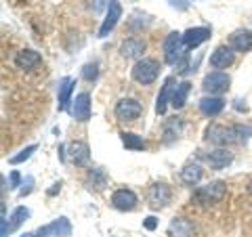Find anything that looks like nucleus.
Segmentation results:
<instances>
[{
	"label": "nucleus",
	"instance_id": "nucleus-1",
	"mask_svg": "<svg viewBox=\"0 0 252 237\" xmlns=\"http://www.w3.org/2000/svg\"><path fill=\"white\" fill-rule=\"evenodd\" d=\"M225 195H227V185L223 180H212V183L195 189L191 193V202L198 204V206H212V204H219Z\"/></svg>",
	"mask_w": 252,
	"mask_h": 237
},
{
	"label": "nucleus",
	"instance_id": "nucleus-2",
	"mask_svg": "<svg viewBox=\"0 0 252 237\" xmlns=\"http://www.w3.org/2000/svg\"><path fill=\"white\" fill-rule=\"evenodd\" d=\"M158 76H160V63L156 59H139L132 67V80L143 86L154 84Z\"/></svg>",
	"mask_w": 252,
	"mask_h": 237
},
{
	"label": "nucleus",
	"instance_id": "nucleus-3",
	"mask_svg": "<svg viewBox=\"0 0 252 237\" xmlns=\"http://www.w3.org/2000/svg\"><path fill=\"white\" fill-rule=\"evenodd\" d=\"M183 34H179V31H170L166 36V40L162 44V51H164V61L168 63V65H179L181 59L185 57V49H183Z\"/></svg>",
	"mask_w": 252,
	"mask_h": 237
},
{
	"label": "nucleus",
	"instance_id": "nucleus-4",
	"mask_svg": "<svg viewBox=\"0 0 252 237\" xmlns=\"http://www.w3.org/2000/svg\"><path fill=\"white\" fill-rule=\"evenodd\" d=\"M206 141H210V143H215L219 147H227V145L238 143L235 124L233 126H219V124L208 126V128H206Z\"/></svg>",
	"mask_w": 252,
	"mask_h": 237
},
{
	"label": "nucleus",
	"instance_id": "nucleus-5",
	"mask_svg": "<svg viewBox=\"0 0 252 237\" xmlns=\"http://www.w3.org/2000/svg\"><path fill=\"white\" fill-rule=\"evenodd\" d=\"M229 84H231V78L227 76L225 72H210L206 78H204V82H202V89L206 94H210V97H219L220 92H225L227 89H229Z\"/></svg>",
	"mask_w": 252,
	"mask_h": 237
},
{
	"label": "nucleus",
	"instance_id": "nucleus-6",
	"mask_svg": "<svg viewBox=\"0 0 252 237\" xmlns=\"http://www.w3.org/2000/svg\"><path fill=\"white\" fill-rule=\"evenodd\" d=\"M114 114L120 122H135L137 118L143 114V107H141V103L137 99H120L116 103Z\"/></svg>",
	"mask_w": 252,
	"mask_h": 237
},
{
	"label": "nucleus",
	"instance_id": "nucleus-7",
	"mask_svg": "<svg viewBox=\"0 0 252 237\" xmlns=\"http://www.w3.org/2000/svg\"><path fill=\"white\" fill-rule=\"evenodd\" d=\"M69 235H72V223L65 216H61L34 231V237H69Z\"/></svg>",
	"mask_w": 252,
	"mask_h": 237
},
{
	"label": "nucleus",
	"instance_id": "nucleus-8",
	"mask_svg": "<svg viewBox=\"0 0 252 237\" xmlns=\"http://www.w3.org/2000/svg\"><path fill=\"white\" fill-rule=\"evenodd\" d=\"M170 200H172V191H170V187L166 183H154L152 187H149L147 202H149V206H152L154 210L166 208L170 204Z\"/></svg>",
	"mask_w": 252,
	"mask_h": 237
},
{
	"label": "nucleus",
	"instance_id": "nucleus-9",
	"mask_svg": "<svg viewBox=\"0 0 252 237\" xmlns=\"http://www.w3.org/2000/svg\"><path fill=\"white\" fill-rule=\"evenodd\" d=\"M120 17H122V4L118 2V0H109L107 15H105V19H103V23H101V28H99V38H105L109 31L118 26Z\"/></svg>",
	"mask_w": 252,
	"mask_h": 237
},
{
	"label": "nucleus",
	"instance_id": "nucleus-10",
	"mask_svg": "<svg viewBox=\"0 0 252 237\" xmlns=\"http://www.w3.org/2000/svg\"><path fill=\"white\" fill-rule=\"evenodd\" d=\"M137 204H139V197L135 195V191H130V189H118L112 195V206L120 212L135 210Z\"/></svg>",
	"mask_w": 252,
	"mask_h": 237
},
{
	"label": "nucleus",
	"instance_id": "nucleus-11",
	"mask_svg": "<svg viewBox=\"0 0 252 237\" xmlns=\"http://www.w3.org/2000/svg\"><path fill=\"white\" fill-rule=\"evenodd\" d=\"M177 78L175 76H168L166 80H164L162 89H160V94H158V101H156V112L158 114H166V105L172 101V94H175V89H177Z\"/></svg>",
	"mask_w": 252,
	"mask_h": 237
},
{
	"label": "nucleus",
	"instance_id": "nucleus-12",
	"mask_svg": "<svg viewBox=\"0 0 252 237\" xmlns=\"http://www.w3.org/2000/svg\"><path fill=\"white\" fill-rule=\"evenodd\" d=\"M72 116L78 122H89L91 120V94L89 92H80L76 94V99L72 101Z\"/></svg>",
	"mask_w": 252,
	"mask_h": 237
},
{
	"label": "nucleus",
	"instance_id": "nucleus-13",
	"mask_svg": "<svg viewBox=\"0 0 252 237\" xmlns=\"http://www.w3.org/2000/svg\"><path fill=\"white\" fill-rule=\"evenodd\" d=\"M40 63H42L40 53H36L32 49H23L15 55V65L19 69H23V72H32V69H36Z\"/></svg>",
	"mask_w": 252,
	"mask_h": 237
},
{
	"label": "nucleus",
	"instance_id": "nucleus-14",
	"mask_svg": "<svg viewBox=\"0 0 252 237\" xmlns=\"http://www.w3.org/2000/svg\"><path fill=\"white\" fill-rule=\"evenodd\" d=\"M204 160H206V164L210 166L212 170H223V168H227V166L233 162V153L229 151V149L219 147V149H215V151H210V153L204 155Z\"/></svg>",
	"mask_w": 252,
	"mask_h": 237
},
{
	"label": "nucleus",
	"instance_id": "nucleus-15",
	"mask_svg": "<svg viewBox=\"0 0 252 237\" xmlns=\"http://www.w3.org/2000/svg\"><path fill=\"white\" fill-rule=\"evenodd\" d=\"M195 235V227L189 218L183 216H175L168 225V237H193Z\"/></svg>",
	"mask_w": 252,
	"mask_h": 237
},
{
	"label": "nucleus",
	"instance_id": "nucleus-16",
	"mask_svg": "<svg viewBox=\"0 0 252 237\" xmlns=\"http://www.w3.org/2000/svg\"><path fill=\"white\" fill-rule=\"evenodd\" d=\"M235 61V55H233V49L231 46H219V49L210 55V65L215 69H225L233 65Z\"/></svg>",
	"mask_w": 252,
	"mask_h": 237
},
{
	"label": "nucleus",
	"instance_id": "nucleus-17",
	"mask_svg": "<svg viewBox=\"0 0 252 237\" xmlns=\"http://www.w3.org/2000/svg\"><path fill=\"white\" fill-rule=\"evenodd\" d=\"M147 44L143 38H128V40H124L122 46H120V53L124 59H139L141 55L145 53Z\"/></svg>",
	"mask_w": 252,
	"mask_h": 237
},
{
	"label": "nucleus",
	"instance_id": "nucleus-18",
	"mask_svg": "<svg viewBox=\"0 0 252 237\" xmlns=\"http://www.w3.org/2000/svg\"><path fill=\"white\" fill-rule=\"evenodd\" d=\"M210 38V28H189L183 34V44L185 49H195L202 42H206Z\"/></svg>",
	"mask_w": 252,
	"mask_h": 237
},
{
	"label": "nucleus",
	"instance_id": "nucleus-19",
	"mask_svg": "<svg viewBox=\"0 0 252 237\" xmlns=\"http://www.w3.org/2000/svg\"><path fill=\"white\" fill-rule=\"evenodd\" d=\"M69 160L76 166H86L91 162V149L84 141H74L69 143Z\"/></svg>",
	"mask_w": 252,
	"mask_h": 237
},
{
	"label": "nucleus",
	"instance_id": "nucleus-20",
	"mask_svg": "<svg viewBox=\"0 0 252 237\" xmlns=\"http://www.w3.org/2000/svg\"><path fill=\"white\" fill-rule=\"evenodd\" d=\"M229 46L238 53H248L252 49V31L248 30L233 31V36L229 38Z\"/></svg>",
	"mask_w": 252,
	"mask_h": 237
},
{
	"label": "nucleus",
	"instance_id": "nucleus-21",
	"mask_svg": "<svg viewBox=\"0 0 252 237\" xmlns=\"http://www.w3.org/2000/svg\"><path fill=\"white\" fill-rule=\"evenodd\" d=\"M225 109V101L220 97H204L200 99V112L206 118H217Z\"/></svg>",
	"mask_w": 252,
	"mask_h": 237
},
{
	"label": "nucleus",
	"instance_id": "nucleus-22",
	"mask_svg": "<svg viewBox=\"0 0 252 237\" xmlns=\"http://www.w3.org/2000/svg\"><path fill=\"white\" fill-rule=\"evenodd\" d=\"M74 86H76L74 78H63V80H61V86H59V112H65L67 105L72 103L69 99H72Z\"/></svg>",
	"mask_w": 252,
	"mask_h": 237
},
{
	"label": "nucleus",
	"instance_id": "nucleus-23",
	"mask_svg": "<svg viewBox=\"0 0 252 237\" xmlns=\"http://www.w3.org/2000/svg\"><path fill=\"white\" fill-rule=\"evenodd\" d=\"M202 175H204V170L200 164H187L185 168L181 170V180L189 187H195L202 180Z\"/></svg>",
	"mask_w": 252,
	"mask_h": 237
},
{
	"label": "nucleus",
	"instance_id": "nucleus-24",
	"mask_svg": "<svg viewBox=\"0 0 252 237\" xmlns=\"http://www.w3.org/2000/svg\"><path fill=\"white\" fill-rule=\"evenodd\" d=\"M105 185H107V177H105L103 170H101V168L89 170V175H86V187H89L91 191H93V189H94V191H103Z\"/></svg>",
	"mask_w": 252,
	"mask_h": 237
},
{
	"label": "nucleus",
	"instance_id": "nucleus-25",
	"mask_svg": "<svg viewBox=\"0 0 252 237\" xmlns=\"http://www.w3.org/2000/svg\"><path fill=\"white\" fill-rule=\"evenodd\" d=\"M181 132H183L181 118H168V120L164 122V141H166V143H172L175 139H179Z\"/></svg>",
	"mask_w": 252,
	"mask_h": 237
},
{
	"label": "nucleus",
	"instance_id": "nucleus-26",
	"mask_svg": "<svg viewBox=\"0 0 252 237\" xmlns=\"http://www.w3.org/2000/svg\"><path fill=\"white\" fill-rule=\"evenodd\" d=\"M189 90H191V82H181L177 89H175V94H172V101H170V105L175 107V109H181L185 103H187V97H189Z\"/></svg>",
	"mask_w": 252,
	"mask_h": 237
},
{
	"label": "nucleus",
	"instance_id": "nucleus-27",
	"mask_svg": "<svg viewBox=\"0 0 252 237\" xmlns=\"http://www.w3.org/2000/svg\"><path fill=\"white\" fill-rule=\"evenodd\" d=\"M120 139H122V145L126 149H130V151H143V149L147 147L145 141L135 132H120Z\"/></svg>",
	"mask_w": 252,
	"mask_h": 237
},
{
	"label": "nucleus",
	"instance_id": "nucleus-28",
	"mask_svg": "<svg viewBox=\"0 0 252 237\" xmlns=\"http://www.w3.org/2000/svg\"><path fill=\"white\" fill-rule=\"evenodd\" d=\"M28 218H30V210H28V208H23V206L15 208V212H13L11 218H9V220H11V223H9V229H11V231H15V229H19Z\"/></svg>",
	"mask_w": 252,
	"mask_h": 237
},
{
	"label": "nucleus",
	"instance_id": "nucleus-29",
	"mask_svg": "<svg viewBox=\"0 0 252 237\" xmlns=\"http://www.w3.org/2000/svg\"><path fill=\"white\" fill-rule=\"evenodd\" d=\"M36 149H38V145H28L26 149H21V151H19L17 155H11V157H9V164L17 166V164H21V162L30 160V157H32V153H34Z\"/></svg>",
	"mask_w": 252,
	"mask_h": 237
},
{
	"label": "nucleus",
	"instance_id": "nucleus-30",
	"mask_svg": "<svg viewBox=\"0 0 252 237\" xmlns=\"http://www.w3.org/2000/svg\"><path fill=\"white\" fill-rule=\"evenodd\" d=\"M235 132H238V143L246 145L250 137H252V126H244V124H235Z\"/></svg>",
	"mask_w": 252,
	"mask_h": 237
},
{
	"label": "nucleus",
	"instance_id": "nucleus-31",
	"mask_svg": "<svg viewBox=\"0 0 252 237\" xmlns=\"http://www.w3.org/2000/svg\"><path fill=\"white\" fill-rule=\"evenodd\" d=\"M82 76H84V80H97V76H99V65L97 63H86V65L82 67Z\"/></svg>",
	"mask_w": 252,
	"mask_h": 237
},
{
	"label": "nucleus",
	"instance_id": "nucleus-32",
	"mask_svg": "<svg viewBox=\"0 0 252 237\" xmlns=\"http://www.w3.org/2000/svg\"><path fill=\"white\" fill-rule=\"evenodd\" d=\"M107 4H109V0H89V9L93 13H101L103 9H107Z\"/></svg>",
	"mask_w": 252,
	"mask_h": 237
},
{
	"label": "nucleus",
	"instance_id": "nucleus-33",
	"mask_svg": "<svg viewBox=\"0 0 252 237\" xmlns=\"http://www.w3.org/2000/svg\"><path fill=\"white\" fill-rule=\"evenodd\" d=\"M32 189H34V177H26V180H23V185H21V189H19V195H21V197L30 195Z\"/></svg>",
	"mask_w": 252,
	"mask_h": 237
},
{
	"label": "nucleus",
	"instance_id": "nucleus-34",
	"mask_svg": "<svg viewBox=\"0 0 252 237\" xmlns=\"http://www.w3.org/2000/svg\"><path fill=\"white\" fill-rule=\"evenodd\" d=\"M9 185H11V189H17V187L21 185V175H19V172H17V170H13V172H11Z\"/></svg>",
	"mask_w": 252,
	"mask_h": 237
},
{
	"label": "nucleus",
	"instance_id": "nucleus-35",
	"mask_svg": "<svg viewBox=\"0 0 252 237\" xmlns=\"http://www.w3.org/2000/svg\"><path fill=\"white\" fill-rule=\"evenodd\" d=\"M143 227L147 229V231H156V227H158V218L156 216H147L143 220Z\"/></svg>",
	"mask_w": 252,
	"mask_h": 237
},
{
	"label": "nucleus",
	"instance_id": "nucleus-36",
	"mask_svg": "<svg viewBox=\"0 0 252 237\" xmlns=\"http://www.w3.org/2000/svg\"><path fill=\"white\" fill-rule=\"evenodd\" d=\"M57 191H61V183H55V185H53V189L49 191V195H55Z\"/></svg>",
	"mask_w": 252,
	"mask_h": 237
},
{
	"label": "nucleus",
	"instance_id": "nucleus-37",
	"mask_svg": "<svg viewBox=\"0 0 252 237\" xmlns=\"http://www.w3.org/2000/svg\"><path fill=\"white\" fill-rule=\"evenodd\" d=\"M21 237H34V233H23Z\"/></svg>",
	"mask_w": 252,
	"mask_h": 237
}]
</instances>
